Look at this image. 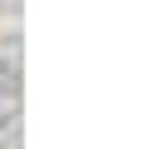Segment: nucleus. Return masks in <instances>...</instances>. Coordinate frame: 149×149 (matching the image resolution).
<instances>
[{"mask_svg":"<svg viewBox=\"0 0 149 149\" xmlns=\"http://www.w3.org/2000/svg\"><path fill=\"white\" fill-rule=\"evenodd\" d=\"M0 149H20V100H15V80L0 74Z\"/></svg>","mask_w":149,"mask_h":149,"instance_id":"1","label":"nucleus"}]
</instances>
